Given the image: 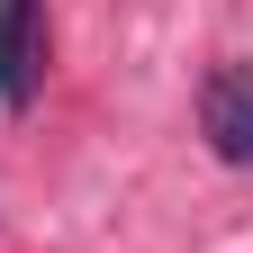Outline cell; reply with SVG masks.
I'll list each match as a JSON object with an SVG mask.
<instances>
[{
	"label": "cell",
	"instance_id": "obj_1",
	"mask_svg": "<svg viewBox=\"0 0 253 253\" xmlns=\"http://www.w3.org/2000/svg\"><path fill=\"white\" fill-rule=\"evenodd\" d=\"M199 136H208L217 163L253 172V63H217L199 82Z\"/></svg>",
	"mask_w": 253,
	"mask_h": 253
},
{
	"label": "cell",
	"instance_id": "obj_2",
	"mask_svg": "<svg viewBox=\"0 0 253 253\" xmlns=\"http://www.w3.org/2000/svg\"><path fill=\"white\" fill-rule=\"evenodd\" d=\"M45 82V0H0V109H37Z\"/></svg>",
	"mask_w": 253,
	"mask_h": 253
}]
</instances>
